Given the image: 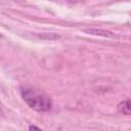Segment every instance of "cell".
<instances>
[{"instance_id": "6da1fadb", "label": "cell", "mask_w": 131, "mask_h": 131, "mask_svg": "<svg viewBox=\"0 0 131 131\" xmlns=\"http://www.w3.org/2000/svg\"><path fill=\"white\" fill-rule=\"evenodd\" d=\"M21 97L31 108L37 112H48L51 110V98L43 90L35 87H25L21 90Z\"/></svg>"}, {"instance_id": "3957f363", "label": "cell", "mask_w": 131, "mask_h": 131, "mask_svg": "<svg viewBox=\"0 0 131 131\" xmlns=\"http://www.w3.org/2000/svg\"><path fill=\"white\" fill-rule=\"evenodd\" d=\"M29 131H42L39 127H37V126H35V125H31L30 127H29Z\"/></svg>"}, {"instance_id": "7a4b0ae2", "label": "cell", "mask_w": 131, "mask_h": 131, "mask_svg": "<svg viewBox=\"0 0 131 131\" xmlns=\"http://www.w3.org/2000/svg\"><path fill=\"white\" fill-rule=\"evenodd\" d=\"M118 111L123 115L131 116V99H125L120 101L118 104Z\"/></svg>"}]
</instances>
